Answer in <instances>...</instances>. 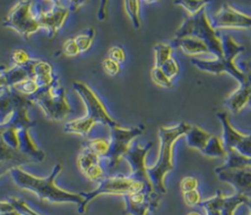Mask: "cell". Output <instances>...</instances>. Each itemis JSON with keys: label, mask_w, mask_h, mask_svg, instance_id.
<instances>
[{"label": "cell", "mask_w": 251, "mask_h": 215, "mask_svg": "<svg viewBox=\"0 0 251 215\" xmlns=\"http://www.w3.org/2000/svg\"><path fill=\"white\" fill-rule=\"evenodd\" d=\"M161 195L156 192L140 190L123 196L125 209L128 215H148L156 210L161 202Z\"/></svg>", "instance_id": "cell-16"}, {"label": "cell", "mask_w": 251, "mask_h": 215, "mask_svg": "<svg viewBox=\"0 0 251 215\" xmlns=\"http://www.w3.org/2000/svg\"><path fill=\"white\" fill-rule=\"evenodd\" d=\"M210 22L216 30L223 28H251V16L227 3L221 6Z\"/></svg>", "instance_id": "cell-15"}, {"label": "cell", "mask_w": 251, "mask_h": 215, "mask_svg": "<svg viewBox=\"0 0 251 215\" xmlns=\"http://www.w3.org/2000/svg\"><path fill=\"white\" fill-rule=\"evenodd\" d=\"M107 57L118 62L119 64H122L126 61V51L125 49L122 47V46H119V45H115V46H112L108 52H107Z\"/></svg>", "instance_id": "cell-39"}, {"label": "cell", "mask_w": 251, "mask_h": 215, "mask_svg": "<svg viewBox=\"0 0 251 215\" xmlns=\"http://www.w3.org/2000/svg\"><path fill=\"white\" fill-rule=\"evenodd\" d=\"M140 4L139 1H125L124 7L125 10L130 19L134 29H139L141 27L140 20Z\"/></svg>", "instance_id": "cell-28"}, {"label": "cell", "mask_w": 251, "mask_h": 215, "mask_svg": "<svg viewBox=\"0 0 251 215\" xmlns=\"http://www.w3.org/2000/svg\"><path fill=\"white\" fill-rule=\"evenodd\" d=\"M161 70L164 72V74L171 80L173 81L178 74L180 71L179 65L177 63V61L172 57L171 59H169L167 62H165L161 67Z\"/></svg>", "instance_id": "cell-34"}, {"label": "cell", "mask_w": 251, "mask_h": 215, "mask_svg": "<svg viewBox=\"0 0 251 215\" xmlns=\"http://www.w3.org/2000/svg\"><path fill=\"white\" fill-rule=\"evenodd\" d=\"M5 66H1L0 67V87L1 86H6L7 82H6V79L4 77V71H5Z\"/></svg>", "instance_id": "cell-43"}, {"label": "cell", "mask_w": 251, "mask_h": 215, "mask_svg": "<svg viewBox=\"0 0 251 215\" xmlns=\"http://www.w3.org/2000/svg\"><path fill=\"white\" fill-rule=\"evenodd\" d=\"M83 146L89 148L92 152L98 155L102 160H105L110 151V141L103 137L89 138L83 142Z\"/></svg>", "instance_id": "cell-26"}, {"label": "cell", "mask_w": 251, "mask_h": 215, "mask_svg": "<svg viewBox=\"0 0 251 215\" xmlns=\"http://www.w3.org/2000/svg\"><path fill=\"white\" fill-rule=\"evenodd\" d=\"M12 88L15 91H17L18 93L23 94L27 97L33 95L35 92H37L39 90V87L33 78H27V79L20 81V82L14 84L12 86Z\"/></svg>", "instance_id": "cell-29"}, {"label": "cell", "mask_w": 251, "mask_h": 215, "mask_svg": "<svg viewBox=\"0 0 251 215\" xmlns=\"http://www.w3.org/2000/svg\"><path fill=\"white\" fill-rule=\"evenodd\" d=\"M20 139V151L24 154L31 157L36 163L44 161L46 154L44 151L39 149L29 134V129L19 130Z\"/></svg>", "instance_id": "cell-21"}, {"label": "cell", "mask_w": 251, "mask_h": 215, "mask_svg": "<svg viewBox=\"0 0 251 215\" xmlns=\"http://www.w3.org/2000/svg\"><path fill=\"white\" fill-rule=\"evenodd\" d=\"M189 128L190 124L180 122L171 127H161L158 130L160 140L158 157L152 166H147V174L154 191L161 196L167 192L166 176L174 170V145L179 137L184 136Z\"/></svg>", "instance_id": "cell-2"}, {"label": "cell", "mask_w": 251, "mask_h": 215, "mask_svg": "<svg viewBox=\"0 0 251 215\" xmlns=\"http://www.w3.org/2000/svg\"><path fill=\"white\" fill-rule=\"evenodd\" d=\"M102 161L103 160L98 155H96L85 146H82V149L77 156V165L82 174L87 172L93 166L101 163Z\"/></svg>", "instance_id": "cell-25"}, {"label": "cell", "mask_w": 251, "mask_h": 215, "mask_svg": "<svg viewBox=\"0 0 251 215\" xmlns=\"http://www.w3.org/2000/svg\"><path fill=\"white\" fill-rule=\"evenodd\" d=\"M217 177L230 185L236 193L251 198V166L236 170L215 171Z\"/></svg>", "instance_id": "cell-17"}, {"label": "cell", "mask_w": 251, "mask_h": 215, "mask_svg": "<svg viewBox=\"0 0 251 215\" xmlns=\"http://www.w3.org/2000/svg\"><path fill=\"white\" fill-rule=\"evenodd\" d=\"M102 68L104 72L110 77H116L121 72V64L106 57L102 61Z\"/></svg>", "instance_id": "cell-36"}, {"label": "cell", "mask_w": 251, "mask_h": 215, "mask_svg": "<svg viewBox=\"0 0 251 215\" xmlns=\"http://www.w3.org/2000/svg\"><path fill=\"white\" fill-rule=\"evenodd\" d=\"M3 26L13 28L25 38L38 31L41 27L33 11V2H17L8 12Z\"/></svg>", "instance_id": "cell-9"}, {"label": "cell", "mask_w": 251, "mask_h": 215, "mask_svg": "<svg viewBox=\"0 0 251 215\" xmlns=\"http://www.w3.org/2000/svg\"><path fill=\"white\" fill-rule=\"evenodd\" d=\"M187 146L200 151L202 154L212 158H226V151L222 137L209 133L196 125L190 128L184 134Z\"/></svg>", "instance_id": "cell-10"}, {"label": "cell", "mask_w": 251, "mask_h": 215, "mask_svg": "<svg viewBox=\"0 0 251 215\" xmlns=\"http://www.w3.org/2000/svg\"><path fill=\"white\" fill-rule=\"evenodd\" d=\"M248 106L251 107V97H250V100H249V102H248Z\"/></svg>", "instance_id": "cell-47"}, {"label": "cell", "mask_w": 251, "mask_h": 215, "mask_svg": "<svg viewBox=\"0 0 251 215\" xmlns=\"http://www.w3.org/2000/svg\"><path fill=\"white\" fill-rule=\"evenodd\" d=\"M33 11L41 28H44L48 36L52 37L63 27L70 8L67 2L43 1L33 2Z\"/></svg>", "instance_id": "cell-8"}, {"label": "cell", "mask_w": 251, "mask_h": 215, "mask_svg": "<svg viewBox=\"0 0 251 215\" xmlns=\"http://www.w3.org/2000/svg\"><path fill=\"white\" fill-rule=\"evenodd\" d=\"M152 146L153 143L151 141L145 145H141L138 141H133L123 156V159L128 163L130 168L128 176L134 181L142 183L149 191H154V188L147 174L146 155Z\"/></svg>", "instance_id": "cell-12"}, {"label": "cell", "mask_w": 251, "mask_h": 215, "mask_svg": "<svg viewBox=\"0 0 251 215\" xmlns=\"http://www.w3.org/2000/svg\"><path fill=\"white\" fill-rule=\"evenodd\" d=\"M12 210H14V207L12 206V204L8 200L0 201V213L12 211Z\"/></svg>", "instance_id": "cell-41"}, {"label": "cell", "mask_w": 251, "mask_h": 215, "mask_svg": "<svg viewBox=\"0 0 251 215\" xmlns=\"http://www.w3.org/2000/svg\"><path fill=\"white\" fill-rule=\"evenodd\" d=\"M95 121L87 116L68 121L64 126V131L69 134H75L86 136L95 125Z\"/></svg>", "instance_id": "cell-23"}, {"label": "cell", "mask_w": 251, "mask_h": 215, "mask_svg": "<svg viewBox=\"0 0 251 215\" xmlns=\"http://www.w3.org/2000/svg\"><path fill=\"white\" fill-rule=\"evenodd\" d=\"M183 37H196L206 43L211 55L216 58L223 57L222 40L207 16L206 8L193 16H188L175 32V39Z\"/></svg>", "instance_id": "cell-4"}, {"label": "cell", "mask_w": 251, "mask_h": 215, "mask_svg": "<svg viewBox=\"0 0 251 215\" xmlns=\"http://www.w3.org/2000/svg\"><path fill=\"white\" fill-rule=\"evenodd\" d=\"M242 67H243V70L242 72L244 74H247V75H251V59L250 60H247L245 62L242 63Z\"/></svg>", "instance_id": "cell-42"}, {"label": "cell", "mask_w": 251, "mask_h": 215, "mask_svg": "<svg viewBox=\"0 0 251 215\" xmlns=\"http://www.w3.org/2000/svg\"><path fill=\"white\" fill-rule=\"evenodd\" d=\"M173 46L171 43L158 42L154 45V66L160 68L165 62L173 57Z\"/></svg>", "instance_id": "cell-27"}, {"label": "cell", "mask_w": 251, "mask_h": 215, "mask_svg": "<svg viewBox=\"0 0 251 215\" xmlns=\"http://www.w3.org/2000/svg\"><path fill=\"white\" fill-rule=\"evenodd\" d=\"M171 45L179 48L183 53L188 56H198L210 54L209 48L206 43L196 37H183L178 39H173Z\"/></svg>", "instance_id": "cell-20"}, {"label": "cell", "mask_w": 251, "mask_h": 215, "mask_svg": "<svg viewBox=\"0 0 251 215\" xmlns=\"http://www.w3.org/2000/svg\"><path fill=\"white\" fill-rule=\"evenodd\" d=\"M31 163L36 162L31 157L24 154L20 150L11 148L5 143L2 137V128L0 127V178L15 167Z\"/></svg>", "instance_id": "cell-18"}, {"label": "cell", "mask_w": 251, "mask_h": 215, "mask_svg": "<svg viewBox=\"0 0 251 215\" xmlns=\"http://www.w3.org/2000/svg\"><path fill=\"white\" fill-rule=\"evenodd\" d=\"M7 200L12 204L14 209L18 211L21 215H41L34 211L25 200L21 199L20 197L10 196Z\"/></svg>", "instance_id": "cell-32"}, {"label": "cell", "mask_w": 251, "mask_h": 215, "mask_svg": "<svg viewBox=\"0 0 251 215\" xmlns=\"http://www.w3.org/2000/svg\"><path fill=\"white\" fill-rule=\"evenodd\" d=\"M216 116L223 127L222 140L226 151L234 150L242 156L251 159V133L243 134L236 130L226 111H218Z\"/></svg>", "instance_id": "cell-13"}, {"label": "cell", "mask_w": 251, "mask_h": 215, "mask_svg": "<svg viewBox=\"0 0 251 215\" xmlns=\"http://www.w3.org/2000/svg\"><path fill=\"white\" fill-rule=\"evenodd\" d=\"M62 51L65 55L69 57H74L78 54H80V50L75 40V38H69L67 39L62 46Z\"/></svg>", "instance_id": "cell-40"}, {"label": "cell", "mask_w": 251, "mask_h": 215, "mask_svg": "<svg viewBox=\"0 0 251 215\" xmlns=\"http://www.w3.org/2000/svg\"><path fill=\"white\" fill-rule=\"evenodd\" d=\"M251 97V85L245 80V81L239 83V86L229 93L225 99V105L233 114L239 113L246 106Z\"/></svg>", "instance_id": "cell-19"}, {"label": "cell", "mask_w": 251, "mask_h": 215, "mask_svg": "<svg viewBox=\"0 0 251 215\" xmlns=\"http://www.w3.org/2000/svg\"><path fill=\"white\" fill-rule=\"evenodd\" d=\"M198 187H199V181L194 176H185L179 182V188L181 190V193L198 189Z\"/></svg>", "instance_id": "cell-37"}, {"label": "cell", "mask_w": 251, "mask_h": 215, "mask_svg": "<svg viewBox=\"0 0 251 215\" xmlns=\"http://www.w3.org/2000/svg\"><path fill=\"white\" fill-rule=\"evenodd\" d=\"M30 56L28 55V53L21 48H18L16 50L13 51L12 55H11V62L15 65V66H24L25 65L29 60H30Z\"/></svg>", "instance_id": "cell-38"}, {"label": "cell", "mask_w": 251, "mask_h": 215, "mask_svg": "<svg viewBox=\"0 0 251 215\" xmlns=\"http://www.w3.org/2000/svg\"><path fill=\"white\" fill-rule=\"evenodd\" d=\"M110 131V151L106 157V167L109 171L116 170L123 156L134 141V139L142 134L145 131V125L140 124L130 128H125L121 125H117L109 129Z\"/></svg>", "instance_id": "cell-7"}, {"label": "cell", "mask_w": 251, "mask_h": 215, "mask_svg": "<svg viewBox=\"0 0 251 215\" xmlns=\"http://www.w3.org/2000/svg\"><path fill=\"white\" fill-rule=\"evenodd\" d=\"M174 4L176 6H180L183 8L189 16H193L200 12L202 9L206 8V6L209 4L208 1H187V0H179V1H174Z\"/></svg>", "instance_id": "cell-31"}, {"label": "cell", "mask_w": 251, "mask_h": 215, "mask_svg": "<svg viewBox=\"0 0 251 215\" xmlns=\"http://www.w3.org/2000/svg\"><path fill=\"white\" fill-rule=\"evenodd\" d=\"M95 33H96L95 28L89 27L86 30H84L83 32H81L78 35H76L75 37H74L79 50H80V53H83L90 48V46L92 45L93 39L95 37Z\"/></svg>", "instance_id": "cell-30"}, {"label": "cell", "mask_w": 251, "mask_h": 215, "mask_svg": "<svg viewBox=\"0 0 251 215\" xmlns=\"http://www.w3.org/2000/svg\"><path fill=\"white\" fill-rule=\"evenodd\" d=\"M0 215H21L18 211H16L15 209L12 211H8V212H4V213H0Z\"/></svg>", "instance_id": "cell-44"}, {"label": "cell", "mask_w": 251, "mask_h": 215, "mask_svg": "<svg viewBox=\"0 0 251 215\" xmlns=\"http://www.w3.org/2000/svg\"><path fill=\"white\" fill-rule=\"evenodd\" d=\"M186 215H202V214L199 213V212H197V211H190V212H188Z\"/></svg>", "instance_id": "cell-46"}, {"label": "cell", "mask_w": 251, "mask_h": 215, "mask_svg": "<svg viewBox=\"0 0 251 215\" xmlns=\"http://www.w3.org/2000/svg\"><path fill=\"white\" fill-rule=\"evenodd\" d=\"M245 205H247V207L249 208V211H250L249 215H251V198H248V197H247V201H246Z\"/></svg>", "instance_id": "cell-45"}, {"label": "cell", "mask_w": 251, "mask_h": 215, "mask_svg": "<svg viewBox=\"0 0 251 215\" xmlns=\"http://www.w3.org/2000/svg\"><path fill=\"white\" fill-rule=\"evenodd\" d=\"M251 166V159L242 156L234 150H226V161L221 166L217 167L214 171L224 170H236Z\"/></svg>", "instance_id": "cell-24"}, {"label": "cell", "mask_w": 251, "mask_h": 215, "mask_svg": "<svg viewBox=\"0 0 251 215\" xmlns=\"http://www.w3.org/2000/svg\"><path fill=\"white\" fill-rule=\"evenodd\" d=\"M151 79L154 83L162 87H172L173 81H171L161 70V68L153 67L151 70Z\"/></svg>", "instance_id": "cell-33"}, {"label": "cell", "mask_w": 251, "mask_h": 215, "mask_svg": "<svg viewBox=\"0 0 251 215\" xmlns=\"http://www.w3.org/2000/svg\"><path fill=\"white\" fill-rule=\"evenodd\" d=\"M73 87L82 99L85 108H86V115L95 123L102 124L106 127L113 128L119 125L109 114L106 107L104 106L103 102L97 96V94L93 91V89L83 81H75L73 82Z\"/></svg>", "instance_id": "cell-11"}, {"label": "cell", "mask_w": 251, "mask_h": 215, "mask_svg": "<svg viewBox=\"0 0 251 215\" xmlns=\"http://www.w3.org/2000/svg\"><path fill=\"white\" fill-rule=\"evenodd\" d=\"M246 201L247 197L242 194L235 192L225 195L218 190L214 196L202 200L199 206L204 209L205 215H234L236 209Z\"/></svg>", "instance_id": "cell-14"}, {"label": "cell", "mask_w": 251, "mask_h": 215, "mask_svg": "<svg viewBox=\"0 0 251 215\" xmlns=\"http://www.w3.org/2000/svg\"><path fill=\"white\" fill-rule=\"evenodd\" d=\"M140 190H147L146 187L137 181L131 179L128 175H110L106 176L91 191L88 192H81L83 196L82 203L77 207V211L82 214L86 210L87 205L96 197L100 195H120L124 196L128 193L140 191ZM149 191V190H147ZM155 192V191H149Z\"/></svg>", "instance_id": "cell-5"}, {"label": "cell", "mask_w": 251, "mask_h": 215, "mask_svg": "<svg viewBox=\"0 0 251 215\" xmlns=\"http://www.w3.org/2000/svg\"><path fill=\"white\" fill-rule=\"evenodd\" d=\"M182 199H183V202L189 207L199 206L202 201L201 194L198 189L182 192Z\"/></svg>", "instance_id": "cell-35"}, {"label": "cell", "mask_w": 251, "mask_h": 215, "mask_svg": "<svg viewBox=\"0 0 251 215\" xmlns=\"http://www.w3.org/2000/svg\"><path fill=\"white\" fill-rule=\"evenodd\" d=\"M221 40L223 46V57L215 59H201L192 57L190 59L191 64L198 70L209 74H228L239 83L245 81V74L234 62L235 57L244 51V45L238 43L230 34H223Z\"/></svg>", "instance_id": "cell-3"}, {"label": "cell", "mask_w": 251, "mask_h": 215, "mask_svg": "<svg viewBox=\"0 0 251 215\" xmlns=\"http://www.w3.org/2000/svg\"><path fill=\"white\" fill-rule=\"evenodd\" d=\"M32 78L40 89L49 86L57 76L53 72L52 66L48 62L35 59L32 68Z\"/></svg>", "instance_id": "cell-22"}, {"label": "cell", "mask_w": 251, "mask_h": 215, "mask_svg": "<svg viewBox=\"0 0 251 215\" xmlns=\"http://www.w3.org/2000/svg\"><path fill=\"white\" fill-rule=\"evenodd\" d=\"M31 102L36 103L47 118L55 121L63 120L73 109L67 99L65 88L61 85L58 78L45 88H40L29 96Z\"/></svg>", "instance_id": "cell-6"}, {"label": "cell", "mask_w": 251, "mask_h": 215, "mask_svg": "<svg viewBox=\"0 0 251 215\" xmlns=\"http://www.w3.org/2000/svg\"><path fill=\"white\" fill-rule=\"evenodd\" d=\"M63 166L56 164L48 177L39 178L27 173L21 167H15L9 171L17 187L35 193L40 199L53 203H75L77 207L82 203L83 196L65 190L56 185V178L61 173Z\"/></svg>", "instance_id": "cell-1"}]
</instances>
